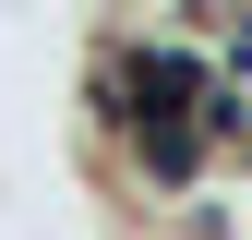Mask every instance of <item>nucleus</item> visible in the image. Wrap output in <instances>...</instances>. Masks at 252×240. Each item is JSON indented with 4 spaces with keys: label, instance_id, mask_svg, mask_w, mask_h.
<instances>
[{
    "label": "nucleus",
    "instance_id": "obj_1",
    "mask_svg": "<svg viewBox=\"0 0 252 240\" xmlns=\"http://www.w3.org/2000/svg\"><path fill=\"white\" fill-rule=\"evenodd\" d=\"M192 168H204V132H144V180H168V192H180Z\"/></svg>",
    "mask_w": 252,
    "mask_h": 240
},
{
    "label": "nucleus",
    "instance_id": "obj_2",
    "mask_svg": "<svg viewBox=\"0 0 252 240\" xmlns=\"http://www.w3.org/2000/svg\"><path fill=\"white\" fill-rule=\"evenodd\" d=\"M204 144H252V84H216L204 96Z\"/></svg>",
    "mask_w": 252,
    "mask_h": 240
},
{
    "label": "nucleus",
    "instance_id": "obj_3",
    "mask_svg": "<svg viewBox=\"0 0 252 240\" xmlns=\"http://www.w3.org/2000/svg\"><path fill=\"white\" fill-rule=\"evenodd\" d=\"M228 84H252V24H240V72H228Z\"/></svg>",
    "mask_w": 252,
    "mask_h": 240
}]
</instances>
